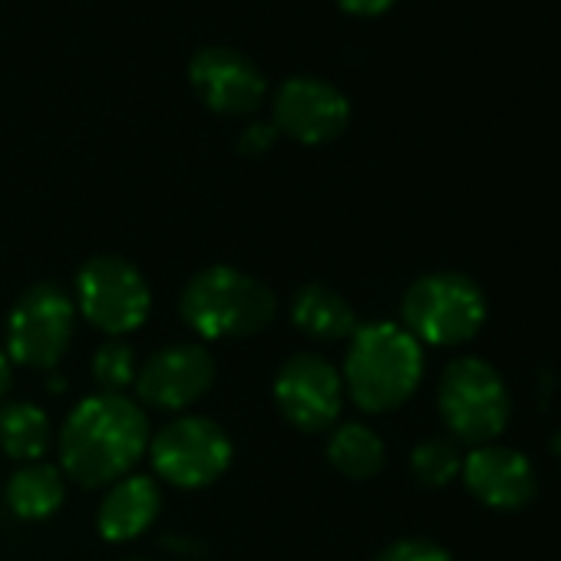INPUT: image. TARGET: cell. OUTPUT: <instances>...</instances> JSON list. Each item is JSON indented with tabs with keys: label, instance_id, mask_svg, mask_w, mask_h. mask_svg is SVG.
<instances>
[{
	"label": "cell",
	"instance_id": "11",
	"mask_svg": "<svg viewBox=\"0 0 561 561\" xmlns=\"http://www.w3.org/2000/svg\"><path fill=\"white\" fill-rule=\"evenodd\" d=\"M347 96L321 77H291L274 93V126L298 142H331L347 129Z\"/></svg>",
	"mask_w": 561,
	"mask_h": 561
},
{
	"label": "cell",
	"instance_id": "25",
	"mask_svg": "<svg viewBox=\"0 0 561 561\" xmlns=\"http://www.w3.org/2000/svg\"><path fill=\"white\" fill-rule=\"evenodd\" d=\"M126 561H149V558H126Z\"/></svg>",
	"mask_w": 561,
	"mask_h": 561
},
{
	"label": "cell",
	"instance_id": "7",
	"mask_svg": "<svg viewBox=\"0 0 561 561\" xmlns=\"http://www.w3.org/2000/svg\"><path fill=\"white\" fill-rule=\"evenodd\" d=\"M77 334V301L60 285L27 288L8 318V357L31 370H54Z\"/></svg>",
	"mask_w": 561,
	"mask_h": 561
},
{
	"label": "cell",
	"instance_id": "15",
	"mask_svg": "<svg viewBox=\"0 0 561 561\" xmlns=\"http://www.w3.org/2000/svg\"><path fill=\"white\" fill-rule=\"evenodd\" d=\"M291 321L305 337L321 344L347 341L360 328L351 301L328 285H305L291 301Z\"/></svg>",
	"mask_w": 561,
	"mask_h": 561
},
{
	"label": "cell",
	"instance_id": "24",
	"mask_svg": "<svg viewBox=\"0 0 561 561\" xmlns=\"http://www.w3.org/2000/svg\"><path fill=\"white\" fill-rule=\"evenodd\" d=\"M8 390H11V357L0 351V400H4Z\"/></svg>",
	"mask_w": 561,
	"mask_h": 561
},
{
	"label": "cell",
	"instance_id": "10",
	"mask_svg": "<svg viewBox=\"0 0 561 561\" xmlns=\"http://www.w3.org/2000/svg\"><path fill=\"white\" fill-rule=\"evenodd\" d=\"M215 387V357L205 344H169L136 374V393L156 410H188Z\"/></svg>",
	"mask_w": 561,
	"mask_h": 561
},
{
	"label": "cell",
	"instance_id": "18",
	"mask_svg": "<svg viewBox=\"0 0 561 561\" xmlns=\"http://www.w3.org/2000/svg\"><path fill=\"white\" fill-rule=\"evenodd\" d=\"M328 459L331 466L347 476V479H374L383 462H387V446L380 439L377 430H370L367 423H341L331 439H328Z\"/></svg>",
	"mask_w": 561,
	"mask_h": 561
},
{
	"label": "cell",
	"instance_id": "17",
	"mask_svg": "<svg viewBox=\"0 0 561 561\" xmlns=\"http://www.w3.org/2000/svg\"><path fill=\"white\" fill-rule=\"evenodd\" d=\"M64 495H67L64 469L50 462H27L8 482V505L14 515L27 522L50 518L64 505Z\"/></svg>",
	"mask_w": 561,
	"mask_h": 561
},
{
	"label": "cell",
	"instance_id": "23",
	"mask_svg": "<svg viewBox=\"0 0 561 561\" xmlns=\"http://www.w3.org/2000/svg\"><path fill=\"white\" fill-rule=\"evenodd\" d=\"M393 4V0H341V8H347L351 14H380Z\"/></svg>",
	"mask_w": 561,
	"mask_h": 561
},
{
	"label": "cell",
	"instance_id": "2",
	"mask_svg": "<svg viewBox=\"0 0 561 561\" xmlns=\"http://www.w3.org/2000/svg\"><path fill=\"white\" fill-rule=\"evenodd\" d=\"M341 377L360 410L390 413L403 407L423 380V344L403 324H364L351 337Z\"/></svg>",
	"mask_w": 561,
	"mask_h": 561
},
{
	"label": "cell",
	"instance_id": "22",
	"mask_svg": "<svg viewBox=\"0 0 561 561\" xmlns=\"http://www.w3.org/2000/svg\"><path fill=\"white\" fill-rule=\"evenodd\" d=\"M271 139H274V129H267V126H251V129L241 136V149H267Z\"/></svg>",
	"mask_w": 561,
	"mask_h": 561
},
{
	"label": "cell",
	"instance_id": "19",
	"mask_svg": "<svg viewBox=\"0 0 561 561\" xmlns=\"http://www.w3.org/2000/svg\"><path fill=\"white\" fill-rule=\"evenodd\" d=\"M410 469L416 476V482L430 485V489H443L449 485L459 472H462V453L456 439H423L413 453H410Z\"/></svg>",
	"mask_w": 561,
	"mask_h": 561
},
{
	"label": "cell",
	"instance_id": "20",
	"mask_svg": "<svg viewBox=\"0 0 561 561\" xmlns=\"http://www.w3.org/2000/svg\"><path fill=\"white\" fill-rule=\"evenodd\" d=\"M136 374H139L136 351L119 337L106 341L93 354V380L103 387V393H123L126 387L136 383Z\"/></svg>",
	"mask_w": 561,
	"mask_h": 561
},
{
	"label": "cell",
	"instance_id": "3",
	"mask_svg": "<svg viewBox=\"0 0 561 561\" xmlns=\"http://www.w3.org/2000/svg\"><path fill=\"white\" fill-rule=\"evenodd\" d=\"M179 311L205 341H241L261 334L274 321L277 298L264 280L231 264H211L188 277Z\"/></svg>",
	"mask_w": 561,
	"mask_h": 561
},
{
	"label": "cell",
	"instance_id": "21",
	"mask_svg": "<svg viewBox=\"0 0 561 561\" xmlns=\"http://www.w3.org/2000/svg\"><path fill=\"white\" fill-rule=\"evenodd\" d=\"M374 561H453V554L430 538H400L387 545Z\"/></svg>",
	"mask_w": 561,
	"mask_h": 561
},
{
	"label": "cell",
	"instance_id": "8",
	"mask_svg": "<svg viewBox=\"0 0 561 561\" xmlns=\"http://www.w3.org/2000/svg\"><path fill=\"white\" fill-rule=\"evenodd\" d=\"M152 469L179 489H205L231 466V436L208 416H179L149 436Z\"/></svg>",
	"mask_w": 561,
	"mask_h": 561
},
{
	"label": "cell",
	"instance_id": "16",
	"mask_svg": "<svg viewBox=\"0 0 561 561\" xmlns=\"http://www.w3.org/2000/svg\"><path fill=\"white\" fill-rule=\"evenodd\" d=\"M54 443V423L44 407L31 400H11L0 407V449L11 459L41 462Z\"/></svg>",
	"mask_w": 561,
	"mask_h": 561
},
{
	"label": "cell",
	"instance_id": "5",
	"mask_svg": "<svg viewBox=\"0 0 561 561\" xmlns=\"http://www.w3.org/2000/svg\"><path fill=\"white\" fill-rule=\"evenodd\" d=\"M436 407L449 433L472 446H489L505 433L512 420L508 387L502 374L482 357H459L443 370Z\"/></svg>",
	"mask_w": 561,
	"mask_h": 561
},
{
	"label": "cell",
	"instance_id": "13",
	"mask_svg": "<svg viewBox=\"0 0 561 561\" xmlns=\"http://www.w3.org/2000/svg\"><path fill=\"white\" fill-rule=\"evenodd\" d=\"M192 87L218 113H251L264 100V77L234 47L208 44L188 64Z\"/></svg>",
	"mask_w": 561,
	"mask_h": 561
},
{
	"label": "cell",
	"instance_id": "12",
	"mask_svg": "<svg viewBox=\"0 0 561 561\" xmlns=\"http://www.w3.org/2000/svg\"><path fill=\"white\" fill-rule=\"evenodd\" d=\"M462 482L476 502L495 512H518L525 508L538 492L535 466L525 453L508 446H476L469 456H462Z\"/></svg>",
	"mask_w": 561,
	"mask_h": 561
},
{
	"label": "cell",
	"instance_id": "9",
	"mask_svg": "<svg viewBox=\"0 0 561 561\" xmlns=\"http://www.w3.org/2000/svg\"><path fill=\"white\" fill-rule=\"evenodd\" d=\"M274 403L295 430L324 433L341 420L344 377L318 354H295L274 377Z\"/></svg>",
	"mask_w": 561,
	"mask_h": 561
},
{
	"label": "cell",
	"instance_id": "6",
	"mask_svg": "<svg viewBox=\"0 0 561 561\" xmlns=\"http://www.w3.org/2000/svg\"><path fill=\"white\" fill-rule=\"evenodd\" d=\"M77 311H83L96 331L123 337L146 324L152 311V288L133 261L119 254H96L77 274Z\"/></svg>",
	"mask_w": 561,
	"mask_h": 561
},
{
	"label": "cell",
	"instance_id": "1",
	"mask_svg": "<svg viewBox=\"0 0 561 561\" xmlns=\"http://www.w3.org/2000/svg\"><path fill=\"white\" fill-rule=\"evenodd\" d=\"M149 449V420L123 393H93L80 400L60 430V462L80 485H113L129 476Z\"/></svg>",
	"mask_w": 561,
	"mask_h": 561
},
{
	"label": "cell",
	"instance_id": "14",
	"mask_svg": "<svg viewBox=\"0 0 561 561\" xmlns=\"http://www.w3.org/2000/svg\"><path fill=\"white\" fill-rule=\"evenodd\" d=\"M162 512V492L152 476L129 472L110 485L100 502L96 525L106 541H133L156 525Z\"/></svg>",
	"mask_w": 561,
	"mask_h": 561
},
{
	"label": "cell",
	"instance_id": "4",
	"mask_svg": "<svg viewBox=\"0 0 561 561\" xmlns=\"http://www.w3.org/2000/svg\"><path fill=\"white\" fill-rule=\"evenodd\" d=\"M403 328L430 347L469 344L489 318L482 288L459 271H433L416 277L400 305Z\"/></svg>",
	"mask_w": 561,
	"mask_h": 561
}]
</instances>
